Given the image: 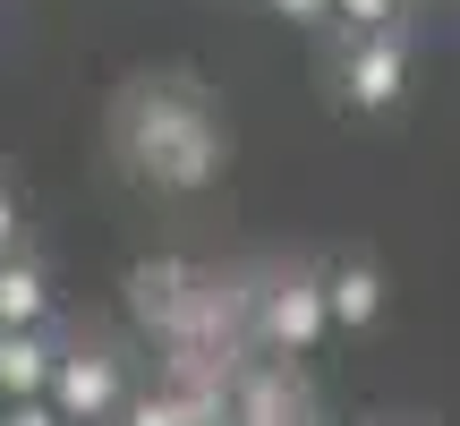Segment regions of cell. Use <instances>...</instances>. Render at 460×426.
Returning <instances> with one entry per match:
<instances>
[{
	"instance_id": "cell-1",
	"label": "cell",
	"mask_w": 460,
	"mask_h": 426,
	"mask_svg": "<svg viewBox=\"0 0 460 426\" xmlns=\"http://www.w3.org/2000/svg\"><path fill=\"white\" fill-rule=\"evenodd\" d=\"M410 26H393V34H332V102L341 111H358V120H384V111H401V94H410Z\"/></svg>"
},
{
	"instance_id": "cell-2",
	"label": "cell",
	"mask_w": 460,
	"mask_h": 426,
	"mask_svg": "<svg viewBox=\"0 0 460 426\" xmlns=\"http://www.w3.org/2000/svg\"><path fill=\"white\" fill-rule=\"evenodd\" d=\"M43 410L60 426H119V410H128V359L111 342H60Z\"/></svg>"
},
{
	"instance_id": "cell-3",
	"label": "cell",
	"mask_w": 460,
	"mask_h": 426,
	"mask_svg": "<svg viewBox=\"0 0 460 426\" xmlns=\"http://www.w3.org/2000/svg\"><path fill=\"white\" fill-rule=\"evenodd\" d=\"M324 281H315V264H290V273H273L256 290V342L273 350V359H307L315 342H324Z\"/></svg>"
},
{
	"instance_id": "cell-4",
	"label": "cell",
	"mask_w": 460,
	"mask_h": 426,
	"mask_svg": "<svg viewBox=\"0 0 460 426\" xmlns=\"http://www.w3.org/2000/svg\"><path fill=\"white\" fill-rule=\"evenodd\" d=\"M60 315V290H51V264L34 247L0 256V333H51Z\"/></svg>"
},
{
	"instance_id": "cell-5",
	"label": "cell",
	"mask_w": 460,
	"mask_h": 426,
	"mask_svg": "<svg viewBox=\"0 0 460 426\" xmlns=\"http://www.w3.org/2000/svg\"><path fill=\"white\" fill-rule=\"evenodd\" d=\"M315 281H324V324L367 333L384 315V264L376 256H332V264H315Z\"/></svg>"
},
{
	"instance_id": "cell-6",
	"label": "cell",
	"mask_w": 460,
	"mask_h": 426,
	"mask_svg": "<svg viewBox=\"0 0 460 426\" xmlns=\"http://www.w3.org/2000/svg\"><path fill=\"white\" fill-rule=\"evenodd\" d=\"M60 367V333H0V401H43Z\"/></svg>"
},
{
	"instance_id": "cell-7",
	"label": "cell",
	"mask_w": 460,
	"mask_h": 426,
	"mask_svg": "<svg viewBox=\"0 0 460 426\" xmlns=\"http://www.w3.org/2000/svg\"><path fill=\"white\" fill-rule=\"evenodd\" d=\"M410 0H332V34H393Z\"/></svg>"
},
{
	"instance_id": "cell-8",
	"label": "cell",
	"mask_w": 460,
	"mask_h": 426,
	"mask_svg": "<svg viewBox=\"0 0 460 426\" xmlns=\"http://www.w3.org/2000/svg\"><path fill=\"white\" fill-rule=\"evenodd\" d=\"M119 426H197V410H188V401H171V393H146V401L128 393V410H119Z\"/></svg>"
},
{
	"instance_id": "cell-9",
	"label": "cell",
	"mask_w": 460,
	"mask_h": 426,
	"mask_svg": "<svg viewBox=\"0 0 460 426\" xmlns=\"http://www.w3.org/2000/svg\"><path fill=\"white\" fill-rule=\"evenodd\" d=\"M17 247H26V197L0 180V256H17Z\"/></svg>"
},
{
	"instance_id": "cell-10",
	"label": "cell",
	"mask_w": 460,
	"mask_h": 426,
	"mask_svg": "<svg viewBox=\"0 0 460 426\" xmlns=\"http://www.w3.org/2000/svg\"><path fill=\"white\" fill-rule=\"evenodd\" d=\"M273 17H290V26H332V0H264Z\"/></svg>"
},
{
	"instance_id": "cell-11",
	"label": "cell",
	"mask_w": 460,
	"mask_h": 426,
	"mask_svg": "<svg viewBox=\"0 0 460 426\" xmlns=\"http://www.w3.org/2000/svg\"><path fill=\"white\" fill-rule=\"evenodd\" d=\"M0 426H60V418H51L43 401H9V410H0Z\"/></svg>"
},
{
	"instance_id": "cell-12",
	"label": "cell",
	"mask_w": 460,
	"mask_h": 426,
	"mask_svg": "<svg viewBox=\"0 0 460 426\" xmlns=\"http://www.w3.org/2000/svg\"><path fill=\"white\" fill-rule=\"evenodd\" d=\"M0 410H9V401H0Z\"/></svg>"
}]
</instances>
